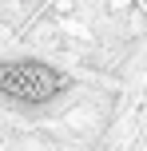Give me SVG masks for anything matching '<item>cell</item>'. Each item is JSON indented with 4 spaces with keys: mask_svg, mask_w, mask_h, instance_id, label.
I'll return each mask as SVG.
<instances>
[{
    "mask_svg": "<svg viewBox=\"0 0 147 151\" xmlns=\"http://www.w3.org/2000/svg\"><path fill=\"white\" fill-rule=\"evenodd\" d=\"M68 76L40 60H0V96L16 104H48L68 88Z\"/></svg>",
    "mask_w": 147,
    "mask_h": 151,
    "instance_id": "cell-1",
    "label": "cell"
}]
</instances>
